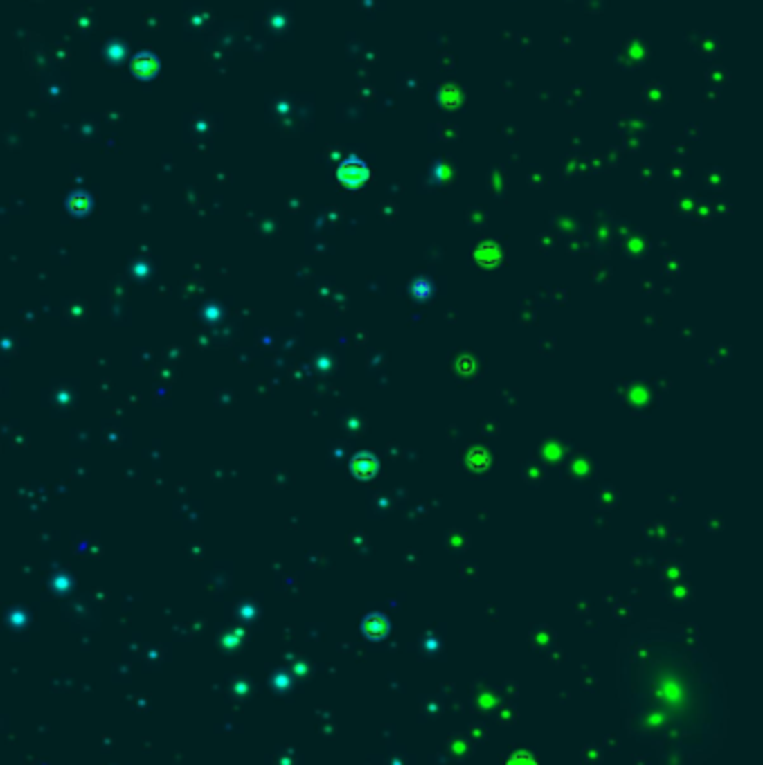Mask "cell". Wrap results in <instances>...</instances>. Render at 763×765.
<instances>
[{
	"label": "cell",
	"instance_id": "6da1fadb",
	"mask_svg": "<svg viewBox=\"0 0 763 765\" xmlns=\"http://www.w3.org/2000/svg\"><path fill=\"white\" fill-rule=\"evenodd\" d=\"M618 694L627 728L674 761L699 763L726 730L721 676L701 649L674 640H636L618 654Z\"/></svg>",
	"mask_w": 763,
	"mask_h": 765
},
{
	"label": "cell",
	"instance_id": "7a4b0ae2",
	"mask_svg": "<svg viewBox=\"0 0 763 765\" xmlns=\"http://www.w3.org/2000/svg\"><path fill=\"white\" fill-rule=\"evenodd\" d=\"M370 179V168L367 163L361 161L359 157H350L341 163L338 168V181L343 183L345 188H361L363 183H367Z\"/></svg>",
	"mask_w": 763,
	"mask_h": 765
},
{
	"label": "cell",
	"instance_id": "3957f363",
	"mask_svg": "<svg viewBox=\"0 0 763 765\" xmlns=\"http://www.w3.org/2000/svg\"><path fill=\"white\" fill-rule=\"evenodd\" d=\"M379 459L374 457L372 452H359L354 454L352 461H350V470L356 479L361 481H367V479H374L376 474H379Z\"/></svg>",
	"mask_w": 763,
	"mask_h": 765
},
{
	"label": "cell",
	"instance_id": "277c9868",
	"mask_svg": "<svg viewBox=\"0 0 763 765\" xmlns=\"http://www.w3.org/2000/svg\"><path fill=\"white\" fill-rule=\"evenodd\" d=\"M388 618H385L383 613H370L365 620H363V633L367 638H374V640H379V638H383L385 633H388Z\"/></svg>",
	"mask_w": 763,
	"mask_h": 765
},
{
	"label": "cell",
	"instance_id": "5b68a950",
	"mask_svg": "<svg viewBox=\"0 0 763 765\" xmlns=\"http://www.w3.org/2000/svg\"><path fill=\"white\" fill-rule=\"evenodd\" d=\"M410 294L417 298V300H428L432 296V282H430L428 278H417L410 285Z\"/></svg>",
	"mask_w": 763,
	"mask_h": 765
}]
</instances>
